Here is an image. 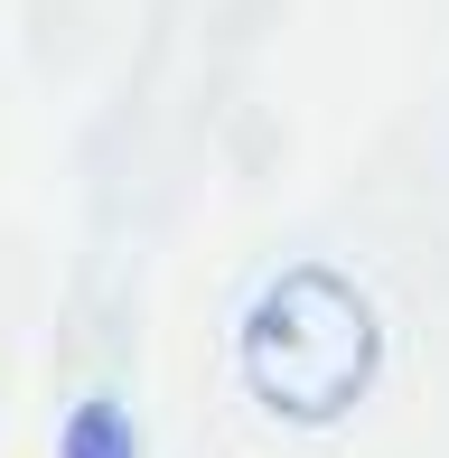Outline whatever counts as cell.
I'll list each match as a JSON object with an SVG mask.
<instances>
[{
	"instance_id": "obj_1",
	"label": "cell",
	"mask_w": 449,
	"mask_h": 458,
	"mask_svg": "<svg viewBox=\"0 0 449 458\" xmlns=\"http://www.w3.org/2000/svg\"><path fill=\"white\" fill-rule=\"evenodd\" d=\"M243 384H253V403L272 411V421H337V411L365 403V384H375L384 365V327H375V300H365L356 281L318 272V262H300V272H281L262 290L253 309H243Z\"/></svg>"
},
{
	"instance_id": "obj_2",
	"label": "cell",
	"mask_w": 449,
	"mask_h": 458,
	"mask_svg": "<svg viewBox=\"0 0 449 458\" xmlns=\"http://www.w3.org/2000/svg\"><path fill=\"white\" fill-rule=\"evenodd\" d=\"M66 458H140V449H131V421L104 411V403L75 411V421H66Z\"/></svg>"
}]
</instances>
